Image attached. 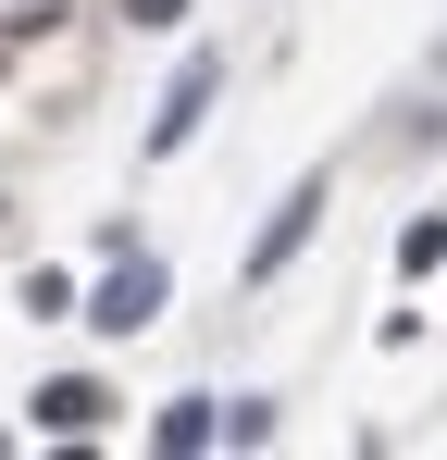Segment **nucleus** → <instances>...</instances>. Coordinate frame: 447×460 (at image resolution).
<instances>
[{"label":"nucleus","mask_w":447,"mask_h":460,"mask_svg":"<svg viewBox=\"0 0 447 460\" xmlns=\"http://www.w3.org/2000/svg\"><path fill=\"white\" fill-rule=\"evenodd\" d=\"M311 225H323V174H298L286 199H274V225H261V249H249V274H286L298 249H311Z\"/></svg>","instance_id":"f257e3e1"},{"label":"nucleus","mask_w":447,"mask_h":460,"mask_svg":"<svg viewBox=\"0 0 447 460\" xmlns=\"http://www.w3.org/2000/svg\"><path fill=\"white\" fill-rule=\"evenodd\" d=\"M149 311H162V261H125V274H100V299H87V323H100V336H137Z\"/></svg>","instance_id":"f03ea898"},{"label":"nucleus","mask_w":447,"mask_h":460,"mask_svg":"<svg viewBox=\"0 0 447 460\" xmlns=\"http://www.w3.org/2000/svg\"><path fill=\"white\" fill-rule=\"evenodd\" d=\"M212 87H224V63L199 50V63L174 75V100H162V125H149V150H187V137H199V112H212Z\"/></svg>","instance_id":"7ed1b4c3"},{"label":"nucleus","mask_w":447,"mask_h":460,"mask_svg":"<svg viewBox=\"0 0 447 460\" xmlns=\"http://www.w3.org/2000/svg\"><path fill=\"white\" fill-rule=\"evenodd\" d=\"M100 411H112V398H100V385H87V374H63V385H38V436H100Z\"/></svg>","instance_id":"20e7f679"},{"label":"nucleus","mask_w":447,"mask_h":460,"mask_svg":"<svg viewBox=\"0 0 447 460\" xmlns=\"http://www.w3.org/2000/svg\"><path fill=\"white\" fill-rule=\"evenodd\" d=\"M261 436H274V398H236V411L212 398V448H261Z\"/></svg>","instance_id":"39448f33"},{"label":"nucleus","mask_w":447,"mask_h":460,"mask_svg":"<svg viewBox=\"0 0 447 460\" xmlns=\"http://www.w3.org/2000/svg\"><path fill=\"white\" fill-rule=\"evenodd\" d=\"M162 448H174V460L212 448V398H174V411H162Z\"/></svg>","instance_id":"423d86ee"},{"label":"nucleus","mask_w":447,"mask_h":460,"mask_svg":"<svg viewBox=\"0 0 447 460\" xmlns=\"http://www.w3.org/2000/svg\"><path fill=\"white\" fill-rule=\"evenodd\" d=\"M435 261H447V212H423V225L398 236V274H435Z\"/></svg>","instance_id":"0eeeda50"},{"label":"nucleus","mask_w":447,"mask_h":460,"mask_svg":"<svg viewBox=\"0 0 447 460\" xmlns=\"http://www.w3.org/2000/svg\"><path fill=\"white\" fill-rule=\"evenodd\" d=\"M125 13H137V25H187V0H125Z\"/></svg>","instance_id":"6e6552de"}]
</instances>
